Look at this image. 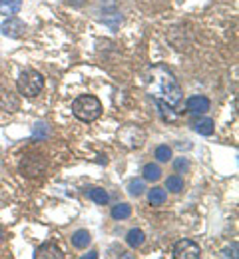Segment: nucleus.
Wrapping results in <instances>:
<instances>
[{
    "mask_svg": "<svg viewBox=\"0 0 239 259\" xmlns=\"http://www.w3.org/2000/svg\"><path fill=\"white\" fill-rule=\"evenodd\" d=\"M146 92L156 102L170 106L173 112H183V90L168 66L156 64L146 74Z\"/></svg>",
    "mask_w": 239,
    "mask_h": 259,
    "instance_id": "nucleus-1",
    "label": "nucleus"
},
{
    "mask_svg": "<svg viewBox=\"0 0 239 259\" xmlns=\"http://www.w3.org/2000/svg\"><path fill=\"white\" fill-rule=\"evenodd\" d=\"M72 114L80 122L92 124V122H96L102 116V102L96 96H90V94L78 96L72 102Z\"/></svg>",
    "mask_w": 239,
    "mask_h": 259,
    "instance_id": "nucleus-2",
    "label": "nucleus"
},
{
    "mask_svg": "<svg viewBox=\"0 0 239 259\" xmlns=\"http://www.w3.org/2000/svg\"><path fill=\"white\" fill-rule=\"evenodd\" d=\"M16 88L24 98H36L44 90V76L36 70H24L16 82Z\"/></svg>",
    "mask_w": 239,
    "mask_h": 259,
    "instance_id": "nucleus-3",
    "label": "nucleus"
},
{
    "mask_svg": "<svg viewBox=\"0 0 239 259\" xmlns=\"http://www.w3.org/2000/svg\"><path fill=\"white\" fill-rule=\"evenodd\" d=\"M116 136H118L120 146L126 148V150H139L146 144V132L139 126H134V124L122 126V128L118 130Z\"/></svg>",
    "mask_w": 239,
    "mask_h": 259,
    "instance_id": "nucleus-4",
    "label": "nucleus"
},
{
    "mask_svg": "<svg viewBox=\"0 0 239 259\" xmlns=\"http://www.w3.org/2000/svg\"><path fill=\"white\" fill-rule=\"evenodd\" d=\"M48 163L42 154H26L20 162V174L24 178H40L46 171Z\"/></svg>",
    "mask_w": 239,
    "mask_h": 259,
    "instance_id": "nucleus-5",
    "label": "nucleus"
},
{
    "mask_svg": "<svg viewBox=\"0 0 239 259\" xmlns=\"http://www.w3.org/2000/svg\"><path fill=\"white\" fill-rule=\"evenodd\" d=\"M173 257L175 259H200L202 257V249L196 241L192 239H181L173 245Z\"/></svg>",
    "mask_w": 239,
    "mask_h": 259,
    "instance_id": "nucleus-6",
    "label": "nucleus"
},
{
    "mask_svg": "<svg viewBox=\"0 0 239 259\" xmlns=\"http://www.w3.org/2000/svg\"><path fill=\"white\" fill-rule=\"evenodd\" d=\"M0 32L4 34L6 38L16 40V38H22L26 34V24L16 16H6V20L0 26Z\"/></svg>",
    "mask_w": 239,
    "mask_h": 259,
    "instance_id": "nucleus-7",
    "label": "nucleus"
},
{
    "mask_svg": "<svg viewBox=\"0 0 239 259\" xmlns=\"http://www.w3.org/2000/svg\"><path fill=\"white\" fill-rule=\"evenodd\" d=\"M209 108H211V102L205 96H192L185 102V110L189 114H205Z\"/></svg>",
    "mask_w": 239,
    "mask_h": 259,
    "instance_id": "nucleus-8",
    "label": "nucleus"
},
{
    "mask_svg": "<svg viewBox=\"0 0 239 259\" xmlns=\"http://www.w3.org/2000/svg\"><path fill=\"white\" fill-rule=\"evenodd\" d=\"M34 257L36 259H62L64 253L60 251V247H58L56 243L48 241V243H44V245H40V247L36 249Z\"/></svg>",
    "mask_w": 239,
    "mask_h": 259,
    "instance_id": "nucleus-9",
    "label": "nucleus"
},
{
    "mask_svg": "<svg viewBox=\"0 0 239 259\" xmlns=\"http://www.w3.org/2000/svg\"><path fill=\"white\" fill-rule=\"evenodd\" d=\"M90 243H92V235L88 229H78L72 233V245L76 249H86Z\"/></svg>",
    "mask_w": 239,
    "mask_h": 259,
    "instance_id": "nucleus-10",
    "label": "nucleus"
},
{
    "mask_svg": "<svg viewBox=\"0 0 239 259\" xmlns=\"http://www.w3.org/2000/svg\"><path fill=\"white\" fill-rule=\"evenodd\" d=\"M144 241H146V233H144L141 229H137V227L130 229V231H128V235H126V243H128L130 247H134V249L141 247V245H144Z\"/></svg>",
    "mask_w": 239,
    "mask_h": 259,
    "instance_id": "nucleus-11",
    "label": "nucleus"
},
{
    "mask_svg": "<svg viewBox=\"0 0 239 259\" xmlns=\"http://www.w3.org/2000/svg\"><path fill=\"white\" fill-rule=\"evenodd\" d=\"M141 176L146 182H158L162 178V167L158 163H146L141 167Z\"/></svg>",
    "mask_w": 239,
    "mask_h": 259,
    "instance_id": "nucleus-12",
    "label": "nucleus"
},
{
    "mask_svg": "<svg viewBox=\"0 0 239 259\" xmlns=\"http://www.w3.org/2000/svg\"><path fill=\"white\" fill-rule=\"evenodd\" d=\"M22 8V0H0V14L14 16Z\"/></svg>",
    "mask_w": 239,
    "mask_h": 259,
    "instance_id": "nucleus-13",
    "label": "nucleus"
},
{
    "mask_svg": "<svg viewBox=\"0 0 239 259\" xmlns=\"http://www.w3.org/2000/svg\"><path fill=\"white\" fill-rule=\"evenodd\" d=\"M110 215H112L114 220H118V222L128 220V218L132 215V205H130V203H118V205H114V207H112Z\"/></svg>",
    "mask_w": 239,
    "mask_h": 259,
    "instance_id": "nucleus-14",
    "label": "nucleus"
},
{
    "mask_svg": "<svg viewBox=\"0 0 239 259\" xmlns=\"http://www.w3.org/2000/svg\"><path fill=\"white\" fill-rule=\"evenodd\" d=\"M168 199V192L164 188H152L150 194H148V201L150 205H164Z\"/></svg>",
    "mask_w": 239,
    "mask_h": 259,
    "instance_id": "nucleus-15",
    "label": "nucleus"
},
{
    "mask_svg": "<svg viewBox=\"0 0 239 259\" xmlns=\"http://www.w3.org/2000/svg\"><path fill=\"white\" fill-rule=\"evenodd\" d=\"M166 190L171 192V194H181V192H183V178L177 176V174L170 176V178L166 180Z\"/></svg>",
    "mask_w": 239,
    "mask_h": 259,
    "instance_id": "nucleus-16",
    "label": "nucleus"
},
{
    "mask_svg": "<svg viewBox=\"0 0 239 259\" xmlns=\"http://www.w3.org/2000/svg\"><path fill=\"white\" fill-rule=\"evenodd\" d=\"M86 195H88L94 203H98V205H106V203H108V199H110L108 192L102 190V188H92V190H88V192H86Z\"/></svg>",
    "mask_w": 239,
    "mask_h": 259,
    "instance_id": "nucleus-17",
    "label": "nucleus"
},
{
    "mask_svg": "<svg viewBox=\"0 0 239 259\" xmlns=\"http://www.w3.org/2000/svg\"><path fill=\"white\" fill-rule=\"evenodd\" d=\"M171 156H173V152H171V148L168 146V144H160V146L156 148V152H154V158H156L160 163L170 162Z\"/></svg>",
    "mask_w": 239,
    "mask_h": 259,
    "instance_id": "nucleus-18",
    "label": "nucleus"
},
{
    "mask_svg": "<svg viewBox=\"0 0 239 259\" xmlns=\"http://www.w3.org/2000/svg\"><path fill=\"white\" fill-rule=\"evenodd\" d=\"M213 130H215V126H213V120L211 118H202V120L196 122V132L202 134V136H211Z\"/></svg>",
    "mask_w": 239,
    "mask_h": 259,
    "instance_id": "nucleus-19",
    "label": "nucleus"
},
{
    "mask_svg": "<svg viewBox=\"0 0 239 259\" xmlns=\"http://www.w3.org/2000/svg\"><path fill=\"white\" fill-rule=\"evenodd\" d=\"M144 190H146L144 180H132L128 184V192H130V195H134V197H139V195L144 194Z\"/></svg>",
    "mask_w": 239,
    "mask_h": 259,
    "instance_id": "nucleus-20",
    "label": "nucleus"
},
{
    "mask_svg": "<svg viewBox=\"0 0 239 259\" xmlns=\"http://www.w3.org/2000/svg\"><path fill=\"white\" fill-rule=\"evenodd\" d=\"M38 138H40V140H46V138H48V126H46V124H40V122H38L34 126V140H38Z\"/></svg>",
    "mask_w": 239,
    "mask_h": 259,
    "instance_id": "nucleus-21",
    "label": "nucleus"
},
{
    "mask_svg": "<svg viewBox=\"0 0 239 259\" xmlns=\"http://www.w3.org/2000/svg\"><path fill=\"white\" fill-rule=\"evenodd\" d=\"M173 167H175L177 171H187V169H189V160H187V158H177V160L173 162Z\"/></svg>",
    "mask_w": 239,
    "mask_h": 259,
    "instance_id": "nucleus-22",
    "label": "nucleus"
},
{
    "mask_svg": "<svg viewBox=\"0 0 239 259\" xmlns=\"http://www.w3.org/2000/svg\"><path fill=\"white\" fill-rule=\"evenodd\" d=\"M223 257H237V245L223 249Z\"/></svg>",
    "mask_w": 239,
    "mask_h": 259,
    "instance_id": "nucleus-23",
    "label": "nucleus"
},
{
    "mask_svg": "<svg viewBox=\"0 0 239 259\" xmlns=\"http://www.w3.org/2000/svg\"><path fill=\"white\" fill-rule=\"evenodd\" d=\"M2 239H4V229L0 227V241H2Z\"/></svg>",
    "mask_w": 239,
    "mask_h": 259,
    "instance_id": "nucleus-24",
    "label": "nucleus"
}]
</instances>
